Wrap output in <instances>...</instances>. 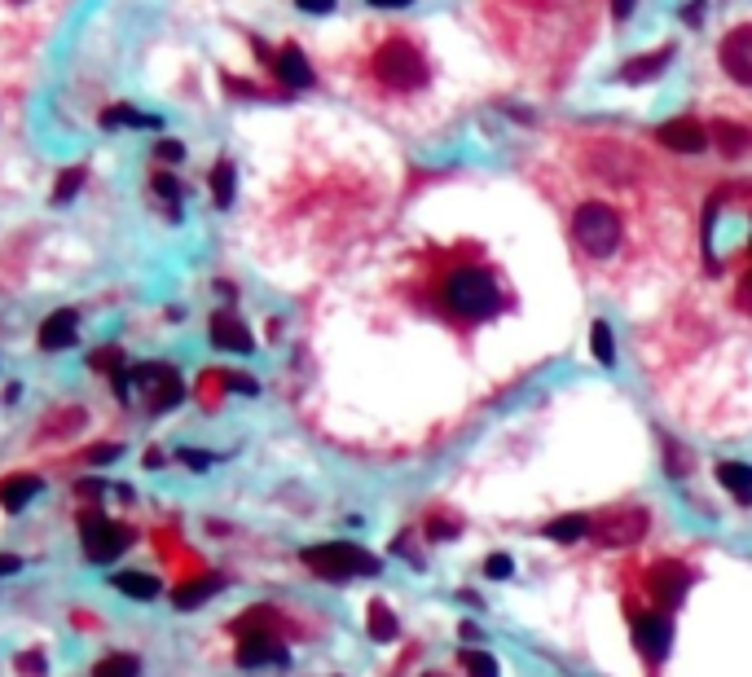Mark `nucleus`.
Listing matches in <instances>:
<instances>
[{"instance_id":"42","label":"nucleus","mask_w":752,"mask_h":677,"mask_svg":"<svg viewBox=\"0 0 752 677\" xmlns=\"http://www.w3.org/2000/svg\"><path fill=\"white\" fill-rule=\"evenodd\" d=\"M370 5H379V9H405L409 0H370Z\"/></svg>"},{"instance_id":"43","label":"nucleus","mask_w":752,"mask_h":677,"mask_svg":"<svg viewBox=\"0 0 752 677\" xmlns=\"http://www.w3.org/2000/svg\"><path fill=\"white\" fill-rule=\"evenodd\" d=\"M423 677H445V673H423Z\"/></svg>"},{"instance_id":"44","label":"nucleus","mask_w":752,"mask_h":677,"mask_svg":"<svg viewBox=\"0 0 752 677\" xmlns=\"http://www.w3.org/2000/svg\"><path fill=\"white\" fill-rule=\"evenodd\" d=\"M14 5H27V0H14Z\"/></svg>"},{"instance_id":"10","label":"nucleus","mask_w":752,"mask_h":677,"mask_svg":"<svg viewBox=\"0 0 752 677\" xmlns=\"http://www.w3.org/2000/svg\"><path fill=\"white\" fill-rule=\"evenodd\" d=\"M717 62H722L726 80L752 93V22H739L717 44Z\"/></svg>"},{"instance_id":"17","label":"nucleus","mask_w":752,"mask_h":677,"mask_svg":"<svg viewBox=\"0 0 752 677\" xmlns=\"http://www.w3.org/2000/svg\"><path fill=\"white\" fill-rule=\"evenodd\" d=\"M717 484H722L739 506H748L752 502V462H735V458L717 462Z\"/></svg>"},{"instance_id":"24","label":"nucleus","mask_w":752,"mask_h":677,"mask_svg":"<svg viewBox=\"0 0 752 677\" xmlns=\"http://www.w3.org/2000/svg\"><path fill=\"white\" fill-rule=\"evenodd\" d=\"M234 181H238L234 163L220 159L216 168H212V203L220 207V212H225V207H234Z\"/></svg>"},{"instance_id":"29","label":"nucleus","mask_w":752,"mask_h":677,"mask_svg":"<svg viewBox=\"0 0 752 677\" xmlns=\"http://www.w3.org/2000/svg\"><path fill=\"white\" fill-rule=\"evenodd\" d=\"M93 677H137V660L132 656H106L93 664Z\"/></svg>"},{"instance_id":"6","label":"nucleus","mask_w":752,"mask_h":677,"mask_svg":"<svg viewBox=\"0 0 752 677\" xmlns=\"http://www.w3.org/2000/svg\"><path fill=\"white\" fill-rule=\"evenodd\" d=\"M80 541H84L88 563H115L132 546V532L124 524H115V519H106L102 510H88L80 519Z\"/></svg>"},{"instance_id":"13","label":"nucleus","mask_w":752,"mask_h":677,"mask_svg":"<svg viewBox=\"0 0 752 677\" xmlns=\"http://www.w3.org/2000/svg\"><path fill=\"white\" fill-rule=\"evenodd\" d=\"M75 335H80V313H71V308H58V313H49L40 321V352H62L71 348Z\"/></svg>"},{"instance_id":"34","label":"nucleus","mask_w":752,"mask_h":677,"mask_svg":"<svg viewBox=\"0 0 752 677\" xmlns=\"http://www.w3.org/2000/svg\"><path fill=\"white\" fill-rule=\"evenodd\" d=\"M154 159H163V163H181V159H185V146H181V141H172V137H163L159 146H154Z\"/></svg>"},{"instance_id":"32","label":"nucleus","mask_w":752,"mask_h":677,"mask_svg":"<svg viewBox=\"0 0 752 677\" xmlns=\"http://www.w3.org/2000/svg\"><path fill=\"white\" fill-rule=\"evenodd\" d=\"M18 673H22V677H44V673H49V660H44V651H22V656H18Z\"/></svg>"},{"instance_id":"7","label":"nucleus","mask_w":752,"mask_h":677,"mask_svg":"<svg viewBox=\"0 0 752 677\" xmlns=\"http://www.w3.org/2000/svg\"><path fill=\"white\" fill-rule=\"evenodd\" d=\"M695 581V572L682 559H656L647 568V607H660V612H673V607L687 598Z\"/></svg>"},{"instance_id":"23","label":"nucleus","mask_w":752,"mask_h":677,"mask_svg":"<svg viewBox=\"0 0 752 677\" xmlns=\"http://www.w3.org/2000/svg\"><path fill=\"white\" fill-rule=\"evenodd\" d=\"M713 137H717V150L726 154V159H739L748 146H752V137H748V128H739V124H731V119H717V124L709 128Z\"/></svg>"},{"instance_id":"19","label":"nucleus","mask_w":752,"mask_h":677,"mask_svg":"<svg viewBox=\"0 0 752 677\" xmlns=\"http://www.w3.org/2000/svg\"><path fill=\"white\" fill-rule=\"evenodd\" d=\"M110 585H115L124 598H137V603H154V598L163 594L159 576H150V572H115Z\"/></svg>"},{"instance_id":"8","label":"nucleus","mask_w":752,"mask_h":677,"mask_svg":"<svg viewBox=\"0 0 752 677\" xmlns=\"http://www.w3.org/2000/svg\"><path fill=\"white\" fill-rule=\"evenodd\" d=\"M629 625H634V647L647 664H660L673 647V620L660 607H643V612H629Z\"/></svg>"},{"instance_id":"3","label":"nucleus","mask_w":752,"mask_h":677,"mask_svg":"<svg viewBox=\"0 0 752 677\" xmlns=\"http://www.w3.org/2000/svg\"><path fill=\"white\" fill-rule=\"evenodd\" d=\"M568 238L585 260L607 264L616 260L625 247V216L612 198H585V203L572 207L568 216Z\"/></svg>"},{"instance_id":"11","label":"nucleus","mask_w":752,"mask_h":677,"mask_svg":"<svg viewBox=\"0 0 752 677\" xmlns=\"http://www.w3.org/2000/svg\"><path fill=\"white\" fill-rule=\"evenodd\" d=\"M269 75L286 88V93H300V88L313 84V66H308L300 44H282V49L269 58Z\"/></svg>"},{"instance_id":"37","label":"nucleus","mask_w":752,"mask_h":677,"mask_svg":"<svg viewBox=\"0 0 752 677\" xmlns=\"http://www.w3.org/2000/svg\"><path fill=\"white\" fill-rule=\"evenodd\" d=\"M75 488H80V497H84V502H102V497H106V480H80V484H75Z\"/></svg>"},{"instance_id":"40","label":"nucleus","mask_w":752,"mask_h":677,"mask_svg":"<svg viewBox=\"0 0 752 677\" xmlns=\"http://www.w3.org/2000/svg\"><path fill=\"white\" fill-rule=\"evenodd\" d=\"M14 572H22V559H18V554H0V581L14 576Z\"/></svg>"},{"instance_id":"14","label":"nucleus","mask_w":752,"mask_h":677,"mask_svg":"<svg viewBox=\"0 0 752 677\" xmlns=\"http://www.w3.org/2000/svg\"><path fill=\"white\" fill-rule=\"evenodd\" d=\"M656 141L669 150H682V154H700L709 146V132L695 124V119H669V124L656 128Z\"/></svg>"},{"instance_id":"26","label":"nucleus","mask_w":752,"mask_h":677,"mask_svg":"<svg viewBox=\"0 0 752 677\" xmlns=\"http://www.w3.org/2000/svg\"><path fill=\"white\" fill-rule=\"evenodd\" d=\"M84 176H88V168H66V172L58 176V185H53L49 203H53V207H66V203H71L75 194L84 190Z\"/></svg>"},{"instance_id":"1","label":"nucleus","mask_w":752,"mask_h":677,"mask_svg":"<svg viewBox=\"0 0 752 677\" xmlns=\"http://www.w3.org/2000/svg\"><path fill=\"white\" fill-rule=\"evenodd\" d=\"M374 36L361 44V53L352 58L357 80L370 97L379 102H409L423 97L431 88V58L423 40L409 36L401 27H370Z\"/></svg>"},{"instance_id":"22","label":"nucleus","mask_w":752,"mask_h":677,"mask_svg":"<svg viewBox=\"0 0 752 677\" xmlns=\"http://www.w3.org/2000/svg\"><path fill=\"white\" fill-rule=\"evenodd\" d=\"M366 629L374 642H392L396 634H401V620H396V612L383 603V598H374L370 612H366Z\"/></svg>"},{"instance_id":"9","label":"nucleus","mask_w":752,"mask_h":677,"mask_svg":"<svg viewBox=\"0 0 752 677\" xmlns=\"http://www.w3.org/2000/svg\"><path fill=\"white\" fill-rule=\"evenodd\" d=\"M647 524H651V515H647L643 506H625V510H612L603 524H594L590 537L599 541L603 550H621V546H634V541H643V537H647Z\"/></svg>"},{"instance_id":"16","label":"nucleus","mask_w":752,"mask_h":677,"mask_svg":"<svg viewBox=\"0 0 752 677\" xmlns=\"http://www.w3.org/2000/svg\"><path fill=\"white\" fill-rule=\"evenodd\" d=\"M225 590V576H198V581H185L172 590V607L176 612H194V607L212 603V598Z\"/></svg>"},{"instance_id":"2","label":"nucleus","mask_w":752,"mask_h":677,"mask_svg":"<svg viewBox=\"0 0 752 677\" xmlns=\"http://www.w3.org/2000/svg\"><path fill=\"white\" fill-rule=\"evenodd\" d=\"M431 304H436V313L453 321V326H480V321H493L502 313L506 295H502L497 273L480 255L453 251V255H445V264L431 273Z\"/></svg>"},{"instance_id":"18","label":"nucleus","mask_w":752,"mask_h":677,"mask_svg":"<svg viewBox=\"0 0 752 677\" xmlns=\"http://www.w3.org/2000/svg\"><path fill=\"white\" fill-rule=\"evenodd\" d=\"M590 528H594V519L585 515V510H572V515H559V519H550V524H541V537L559 541V546H572V541L590 537Z\"/></svg>"},{"instance_id":"20","label":"nucleus","mask_w":752,"mask_h":677,"mask_svg":"<svg viewBox=\"0 0 752 677\" xmlns=\"http://www.w3.org/2000/svg\"><path fill=\"white\" fill-rule=\"evenodd\" d=\"M141 396H146L150 414H168V409H176L185 401V383H181V374H176V370H168L159 383L150 387V392H141Z\"/></svg>"},{"instance_id":"35","label":"nucleus","mask_w":752,"mask_h":677,"mask_svg":"<svg viewBox=\"0 0 752 677\" xmlns=\"http://www.w3.org/2000/svg\"><path fill=\"white\" fill-rule=\"evenodd\" d=\"M119 453H124V445H93V449H88V462H93V466H110Z\"/></svg>"},{"instance_id":"25","label":"nucleus","mask_w":752,"mask_h":677,"mask_svg":"<svg viewBox=\"0 0 752 677\" xmlns=\"http://www.w3.org/2000/svg\"><path fill=\"white\" fill-rule=\"evenodd\" d=\"M669 58H673V49H656V53H651V58H634V62H629L625 71H621V80H625V84L647 80V75H656V71H660V66H665Z\"/></svg>"},{"instance_id":"39","label":"nucleus","mask_w":752,"mask_h":677,"mask_svg":"<svg viewBox=\"0 0 752 677\" xmlns=\"http://www.w3.org/2000/svg\"><path fill=\"white\" fill-rule=\"evenodd\" d=\"M295 5H300L304 14H330V9H335V0H295Z\"/></svg>"},{"instance_id":"21","label":"nucleus","mask_w":752,"mask_h":677,"mask_svg":"<svg viewBox=\"0 0 752 677\" xmlns=\"http://www.w3.org/2000/svg\"><path fill=\"white\" fill-rule=\"evenodd\" d=\"M102 128H163L159 115H141L137 106L115 102L110 110H102Z\"/></svg>"},{"instance_id":"5","label":"nucleus","mask_w":752,"mask_h":677,"mask_svg":"<svg viewBox=\"0 0 752 677\" xmlns=\"http://www.w3.org/2000/svg\"><path fill=\"white\" fill-rule=\"evenodd\" d=\"M234 634H238V664L242 669H264V664L286 669V664H291V651L282 647L273 629H256V616L234 620Z\"/></svg>"},{"instance_id":"38","label":"nucleus","mask_w":752,"mask_h":677,"mask_svg":"<svg viewBox=\"0 0 752 677\" xmlns=\"http://www.w3.org/2000/svg\"><path fill=\"white\" fill-rule=\"evenodd\" d=\"M181 462L190 466V471H207V466H212V453H203V449H181Z\"/></svg>"},{"instance_id":"31","label":"nucleus","mask_w":752,"mask_h":677,"mask_svg":"<svg viewBox=\"0 0 752 677\" xmlns=\"http://www.w3.org/2000/svg\"><path fill=\"white\" fill-rule=\"evenodd\" d=\"M511 572H515L511 554H489V559H484V576H489V581H506Z\"/></svg>"},{"instance_id":"27","label":"nucleus","mask_w":752,"mask_h":677,"mask_svg":"<svg viewBox=\"0 0 752 677\" xmlns=\"http://www.w3.org/2000/svg\"><path fill=\"white\" fill-rule=\"evenodd\" d=\"M590 348H594V361L599 365H616V335L607 321H594L590 326Z\"/></svg>"},{"instance_id":"30","label":"nucleus","mask_w":752,"mask_h":677,"mask_svg":"<svg viewBox=\"0 0 752 677\" xmlns=\"http://www.w3.org/2000/svg\"><path fill=\"white\" fill-rule=\"evenodd\" d=\"M154 194H159L163 203L172 207V216H176V203H181V185H176V176H168V172H154Z\"/></svg>"},{"instance_id":"36","label":"nucleus","mask_w":752,"mask_h":677,"mask_svg":"<svg viewBox=\"0 0 752 677\" xmlns=\"http://www.w3.org/2000/svg\"><path fill=\"white\" fill-rule=\"evenodd\" d=\"M225 387H229V392H242V396H256L260 392V383L247 379V374H225Z\"/></svg>"},{"instance_id":"28","label":"nucleus","mask_w":752,"mask_h":677,"mask_svg":"<svg viewBox=\"0 0 752 677\" xmlns=\"http://www.w3.org/2000/svg\"><path fill=\"white\" fill-rule=\"evenodd\" d=\"M458 664L467 669V677H502V669H497V660L489 651H462Z\"/></svg>"},{"instance_id":"4","label":"nucleus","mask_w":752,"mask_h":677,"mask_svg":"<svg viewBox=\"0 0 752 677\" xmlns=\"http://www.w3.org/2000/svg\"><path fill=\"white\" fill-rule=\"evenodd\" d=\"M304 568L313 576H322V581H357V576H379L383 572V559L361 546H352V541H322V546H308L304 554Z\"/></svg>"},{"instance_id":"41","label":"nucleus","mask_w":752,"mask_h":677,"mask_svg":"<svg viewBox=\"0 0 752 677\" xmlns=\"http://www.w3.org/2000/svg\"><path fill=\"white\" fill-rule=\"evenodd\" d=\"M629 9H634V0H612V18H629Z\"/></svg>"},{"instance_id":"12","label":"nucleus","mask_w":752,"mask_h":677,"mask_svg":"<svg viewBox=\"0 0 752 677\" xmlns=\"http://www.w3.org/2000/svg\"><path fill=\"white\" fill-rule=\"evenodd\" d=\"M207 330H212V343H216L220 352H242V357H247V352H256V339H251L247 321H242L238 313H216Z\"/></svg>"},{"instance_id":"33","label":"nucleus","mask_w":752,"mask_h":677,"mask_svg":"<svg viewBox=\"0 0 752 677\" xmlns=\"http://www.w3.org/2000/svg\"><path fill=\"white\" fill-rule=\"evenodd\" d=\"M458 532H462L458 519H436V515L427 519V537H431V541H453Z\"/></svg>"},{"instance_id":"15","label":"nucleus","mask_w":752,"mask_h":677,"mask_svg":"<svg viewBox=\"0 0 752 677\" xmlns=\"http://www.w3.org/2000/svg\"><path fill=\"white\" fill-rule=\"evenodd\" d=\"M44 493V480L40 475H31V471H22V475H9L5 484H0V506L9 510V515H22L36 497Z\"/></svg>"}]
</instances>
